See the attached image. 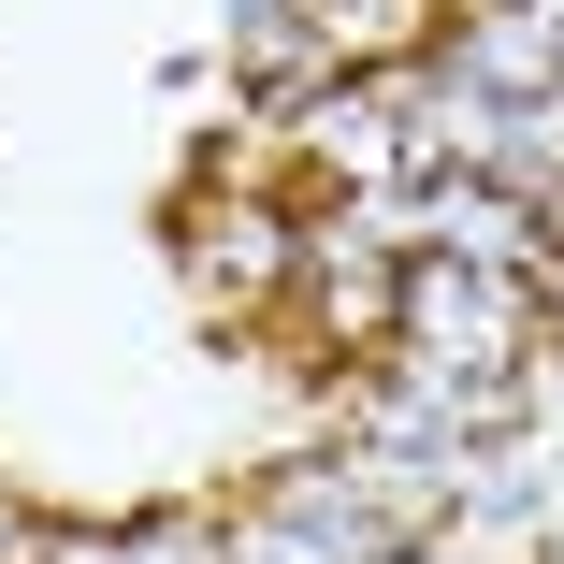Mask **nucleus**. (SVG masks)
Masks as SVG:
<instances>
[{
    "label": "nucleus",
    "mask_w": 564,
    "mask_h": 564,
    "mask_svg": "<svg viewBox=\"0 0 564 564\" xmlns=\"http://www.w3.org/2000/svg\"><path fill=\"white\" fill-rule=\"evenodd\" d=\"M405 333H420V362H434V377H507L521 290H492L478 261H434V275H405Z\"/></svg>",
    "instance_id": "1"
},
{
    "label": "nucleus",
    "mask_w": 564,
    "mask_h": 564,
    "mask_svg": "<svg viewBox=\"0 0 564 564\" xmlns=\"http://www.w3.org/2000/svg\"><path fill=\"white\" fill-rule=\"evenodd\" d=\"M434 232H448V261H478V275H521V261H535V217H521V188H492V174L434 188Z\"/></svg>",
    "instance_id": "2"
},
{
    "label": "nucleus",
    "mask_w": 564,
    "mask_h": 564,
    "mask_svg": "<svg viewBox=\"0 0 564 564\" xmlns=\"http://www.w3.org/2000/svg\"><path fill=\"white\" fill-rule=\"evenodd\" d=\"M290 247H275V217L261 203H232V217H217V232H203V290H261Z\"/></svg>",
    "instance_id": "3"
}]
</instances>
